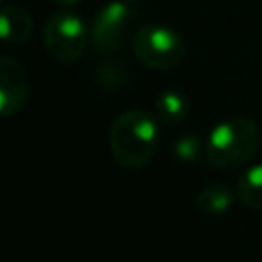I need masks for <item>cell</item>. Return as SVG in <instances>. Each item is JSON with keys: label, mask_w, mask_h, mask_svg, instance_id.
Wrapping results in <instances>:
<instances>
[{"label": "cell", "mask_w": 262, "mask_h": 262, "mask_svg": "<svg viewBox=\"0 0 262 262\" xmlns=\"http://www.w3.org/2000/svg\"><path fill=\"white\" fill-rule=\"evenodd\" d=\"M262 141L260 127L250 117H229L217 123L205 139V160L213 168L233 170L246 166Z\"/></svg>", "instance_id": "6da1fadb"}, {"label": "cell", "mask_w": 262, "mask_h": 262, "mask_svg": "<svg viewBox=\"0 0 262 262\" xmlns=\"http://www.w3.org/2000/svg\"><path fill=\"white\" fill-rule=\"evenodd\" d=\"M108 145L115 162L127 170L145 166L158 147V123L156 119L139 108L121 113L108 133Z\"/></svg>", "instance_id": "7a4b0ae2"}, {"label": "cell", "mask_w": 262, "mask_h": 262, "mask_svg": "<svg viewBox=\"0 0 262 262\" xmlns=\"http://www.w3.org/2000/svg\"><path fill=\"white\" fill-rule=\"evenodd\" d=\"M88 41L90 29L78 14L70 10H57L45 18L43 45L53 59L61 63L80 59L88 47Z\"/></svg>", "instance_id": "3957f363"}, {"label": "cell", "mask_w": 262, "mask_h": 262, "mask_svg": "<svg viewBox=\"0 0 262 262\" xmlns=\"http://www.w3.org/2000/svg\"><path fill=\"white\" fill-rule=\"evenodd\" d=\"M135 57L151 70H170L180 66L186 55L182 37L166 25H143L133 35Z\"/></svg>", "instance_id": "277c9868"}, {"label": "cell", "mask_w": 262, "mask_h": 262, "mask_svg": "<svg viewBox=\"0 0 262 262\" xmlns=\"http://www.w3.org/2000/svg\"><path fill=\"white\" fill-rule=\"evenodd\" d=\"M135 25V10L121 0L106 2L90 23V41L102 53L121 49Z\"/></svg>", "instance_id": "5b68a950"}, {"label": "cell", "mask_w": 262, "mask_h": 262, "mask_svg": "<svg viewBox=\"0 0 262 262\" xmlns=\"http://www.w3.org/2000/svg\"><path fill=\"white\" fill-rule=\"evenodd\" d=\"M29 100V76L23 63L0 55V117L16 115Z\"/></svg>", "instance_id": "8992f818"}, {"label": "cell", "mask_w": 262, "mask_h": 262, "mask_svg": "<svg viewBox=\"0 0 262 262\" xmlns=\"http://www.w3.org/2000/svg\"><path fill=\"white\" fill-rule=\"evenodd\" d=\"M33 16L18 4L0 6V41L2 43H23L33 33Z\"/></svg>", "instance_id": "52a82bcc"}, {"label": "cell", "mask_w": 262, "mask_h": 262, "mask_svg": "<svg viewBox=\"0 0 262 262\" xmlns=\"http://www.w3.org/2000/svg\"><path fill=\"white\" fill-rule=\"evenodd\" d=\"M231 205H233V192L227 184H221V182H211L203 186L196 194V209L211 217L227 213Z\"/></svg>", "instance_id": "ba28073f"}, {"label": "cell", "mask_w": 262, "mask_h": 262, "mask_svg": "<svg viewBox=\"0 0 262 262\" xmlns=\"http://www.w3.org/2000/svg\"><path fill=\"white\" fill-rule=\"evenodd\" d=\"M154 108H156V119L160 123L176 125V123L186 119V115L190 111V104H188V98L182 92L164 90V92L158 94V98L154 102Z\"/></svg>", "instance_id": "9c48e42d"}, {"label": "cell", "mask_w": 262, "mask_h": 262, "mask_svg": "<svg viewBox=\"0 0 262 262\" xmlns=\"http://www.w3.org/2000/svg\"><path fill=\"white\" fill-rule=\"evenodd\" d=\"M239 201L256 211H262V164L246 168L237 178Z\"/></svg>", "instance_id": "30bf717a"}, {"label": "cell", "mask_w": 262, "mask_h": 262, "mask_svg": "<svg viewBox=\"0 0 262 262\" xmlns=\"http://www.w3.org/2000/svg\"><path fill=\"white\" fill-rule=\"evenodd\" d=\"M131 80V72L127 68L125 61H108V63H100L96 70V82L108 90L115 88H123L127 82Z\"/></svg>", "instance_id": "8fae6325"}, {"label": "cell", "mask_w": 262, "mask_h": 262, "mask_svg": "<svg viewBox=\"0 0 262 262\" xmlns=\"http://www.w3.org/2000/svg\"><path fill=\"white\" fill-rule=\"evenodd\" d=\"M174 156L186 164L201 162L205 160V143L199 141L194 135H180L174 143Z\"/></svg>", "instance_id": "7c38bea8"}, {"label": "cell", "mask_w": 262, "mask_h": 262, "mask_svg": "<svg viewBox=\"0 0 262 262\" xmlns=\"http://www.w3.org/2000/svg\"><path fill=\"white\" fill-rule=\"evenodd\" d=\"M53 2H57V4H59V6H63V8H70V6L78 4L80 0H53Z\"/></svg>", "instance_id": "4fadbf2b"}, {"label": "cell", "mask_w": 262, "mask_h": 262, "mask_svg": "<svg viewBox=\"0 0 262 262\" xmlns=\"http://www.w3.org/2000/svg\"><path fill=\"white\" fill-rule=\"evenodd\" d=\"M121 2H125V4H139V2H145V0H121Z\"/></svg>", "instance_id": "5bb4252c"}, {"label": "cell", "mask_w": 262, "mask_h": 262, "mask_svg": "<svg viewBox=\"0 0 262 262\" xmlns=\"http://www.w3.org/2000/svg\"><path fill=\"white\" fill-rule=\"evenodd\" d=\"M0 2H2V0H0Z\"/></svg>", "instance_id": "9a60e30c"}]
</instances>
